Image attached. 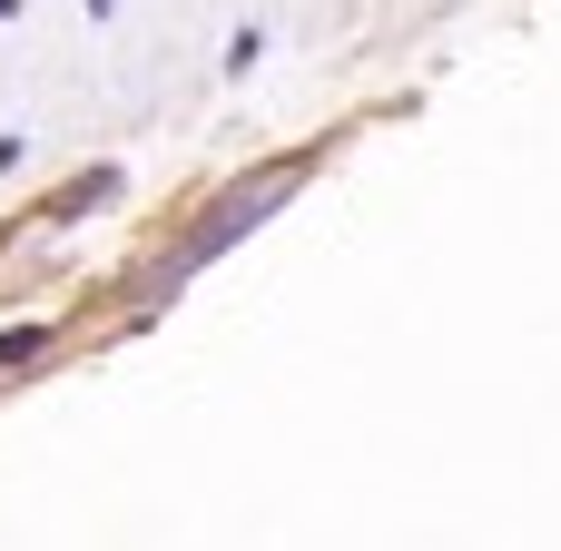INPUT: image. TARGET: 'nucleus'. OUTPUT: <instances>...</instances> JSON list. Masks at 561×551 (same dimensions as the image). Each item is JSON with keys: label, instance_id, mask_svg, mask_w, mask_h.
Masks as SVG:
<instances>
[{"label": "nucleus", "instance_id": "f257e3e1", "mask_svg": "<svg viewBox=\"0 0 561 551\" xmlns=\"http://www.w3.org/2000/svg\"><path fill=\"white\" fill-rule=\"evenodd\" d=\"M296 177H306V168L286 158V168H256L247 187H227V197L207 207V227H197V237H187V246L168 256V276H158V286H178V276H197V266H207V256H227V246H237L247 227H266V217H276V207L296 197Z\"/></svg>", "mask_w": 561, "mask_h": 551}]
</instances>
